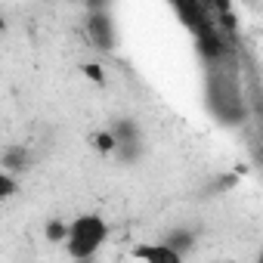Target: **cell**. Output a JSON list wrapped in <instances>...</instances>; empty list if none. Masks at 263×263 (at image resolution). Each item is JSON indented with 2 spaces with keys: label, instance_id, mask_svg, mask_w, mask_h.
<instances>
[{
  "label": "cell",
  "instance_id": "3957f363",
  "mask_svg": "<svg viewBox=\"0 0 263 263\" xmlns=\"http://www.w3.org/2000/svg\"><path fill=\"white\" fill-rule=\"evenodd\" d=\"M137 260H146V263H180L183 260V254L177 251V248H171L167 241H158V245H137L134 251Z\"/></svg>",
  "mask_w": 263,
  "mask_h": 263
},
{
  "label": "cell",
  "instance_id": "52a82bcc",
  "mask_svg": "<svg viewBox=\"0 0 263 263\" xmlns=\"http://www.w3.org/2000/svg\"><path fill=\"white\" fill-rule=\"evenodd\" d=\"M65 223H68V220H50V223H47V238H50V241H62V238H65Z\"/></svg>",
  "mask_w": 263,
  "mask_h": 263
},
{
  "label": "cell",
  "instance_id": "8992f818",
  "mask_svg": "<svg viewBox=\"0 0 263 263\" xmlns=\"http://www.w3.org/2000/svg\"><path fill=\"white\" fill-rule=\"evenodd\" d=\"M16 192H19V180H16V174H10V171L0 167V201L13 198Z\"/></svg>",
  "mask_w": 263,
  "mask_h": 263
},
{
  "label": "cell",
  "instance_id": "30bf717a",
  "mask_svg": "<svg viewBox=\"0 0 263 263\" xmlns=\"http://www.w3.org/2000/svg\"><path fill=\"white\" fill-rule=\"evenodd\" d=\"M0 34H4V16H0Z\"/></svg>",
  "mask_w": 263,
  "mask_h": 263
},
{
  "label": "cell",
  "instance_id": "6da1fadb",
  "mask_svg": "<svg viewBox=\"0 0 263 263\" xmlns=\"http://www.w3.org/2000/svg\"><path fill=\"white\" fill-rule=\"evenodd\" d=\"M108 235H111V226H108L105 217H99V214H78V217H71L65 223L62 245H65V254L71 260H90V257H96L102 251Z\"/></svg>",
  "mask_w": 263,
  "mask_h": 263
},
{
  "label": "cell",
  "instance_id": "277c9868",
  "mask_svg": "<svg viewBox=\"0 0 263 263\" xmlns=\"http://www.w3.org/2000/svg\"><path fill=\"white\" fill-rule=\"evenodd\" d=\"M28 149L25 146H10L4 155H0V167L4 171H10V174H22V171H28Z\"/></svg>",
  "mask_w": 263,
  "mask_h": 263
},
{
  "label": "cell",
  "instance_id": "9c48e42d",
  "mask_svg": "<svg viewBox=\"0 0 263 263\" xmlns=\"http://www.w3.org/2000/svg\"><path fill=\"white\" fill-rule=\"evenodd\" d=\"M108 4H111V0H87V7H90V10H105Z\"/></svg>",
  "mask_w": 263,
  "mask_h": 263
},
{
  "label": "cell",
  "instance_id": "7a4b0ae2",
  "mask_svg": "<svg viewBox=\"0 0 263 263\" xmlns=\"http://www.w3.org/2000/svg\"><path fill=\"white\" fill-rule=\"evenodd\" d=\"M84 28H87V37H90V44L96 50H111L115 47L118 31H115V22H111V16L105 10H90Z\"/></svg>",
  "mask_w": 263,
  "mask_h": 263
},
{
  "label": "cell",
  "instance_id": "5b68a950",
  "mask_svg": "<svg viewBox=\"0 0 263 263\" xmlns=\"http://www.w3.org/2000/svg\"><path fill=\"white\" fill-rule=\"evenodd\" d=\"M90 146L99 155H115V137H111V130H99V134H93L90 137Z\"/></svg>",
  "mask_w": 263,
  "mask_h": 263
},
{
  "label": "cell",
  "instance_id": "ba28073f",
  "mask_svg": "<svg viewBox=\"0 0 263 263\" xmlns=\"http://www.w3.org/2000/svg\"><path fill=\"white\" fill-rule=\"evenodd\" d=\"M84 74H87V78H93L96 84H102V68H99L96 62H90V65H84Z\"/></svg>",
  "mask_w": 263,
  "mask_h": 263
}]
</instances>
